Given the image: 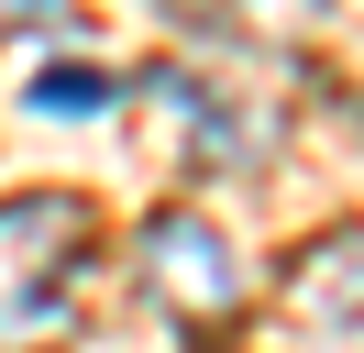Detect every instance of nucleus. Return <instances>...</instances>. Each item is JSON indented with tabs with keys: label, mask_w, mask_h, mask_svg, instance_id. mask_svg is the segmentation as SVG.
<instances>
[{
	"label": "nucleus",
	"mask_w": 364,
	"mask_h": 353,
	"mask_svg": "<svg viewBox=\"0 0 364 353\" xmlns=\"http://www.w3.org/2000/svg\"><path fill=\"white\" fill-rule=\"evenodd\" d=\"M23 100L45 110V122H77V110H111V100H122V78H111V66H45Z\"/></svg>",
	"instance_id": "4"
},
{
	"label": "nucleus",
	"mask_w": 364,
	"mask_h": 353,
	"mask_svg": "<svg viewBox=\"0 0 364 353\" xmlns=\"http://www.w3.org/2000/svg\"><path fill=\"white\" fill-rule=\"evenodd\" d=\"M77 0H0V44H23V33H67Z\"/></svg>",
	"instance_id": "5"
},
{
	"label": "nucleus",
	"mask_w": 364,
	"mask_h": 353,
	"mask_svg": "<svg viewBox=\"0 0 364 353\" xmlns=\"http://www.w3.org/2000/svg\"><path fill=\"white\" fill-rule=\"evenodd\" d=\"M100 254V210L77 188H23L0 199V353H45L67 342L77 287Z\"/></svg>",
	"instance_id": "1"
},
{
	"label": "nucleus",
	"mask_w": 364,
	"mask_h": 353,
	"mask_svg": "<svg viewBox=\"0 0 364 353\" xmlns=\"http://www.w3.org/2000/svg\"><path fill=\"white\" fill-rule=\"evenodd\" d=\"M287 298L309 309L320 331H353V320H364V232H331V243H309V254L287 265Z\"/></svg>",
	"instance_id": "3"
},
{
	"label": "nucleus",
	"mask_w": 364,
	"mask_h": 353,
	"mask_svg": "<svg viewBox=\"0 0 364 353\" xmlns=\"http://www.w3.org/2000/svg\"><path fill=\"white\" fill-rule=\"evenodd\" d=\"M133 254H144V287H155V309H166L177 331H221V320L254 309V276L232 265V243L210 232L199 210H155Z\"/></svg>",
	"instance_id": "2"
}]
</instances>
